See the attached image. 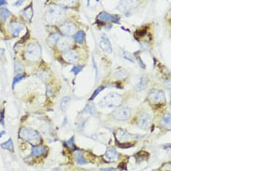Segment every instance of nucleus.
Here are the masks:
<instances>
[{"mask_svg":"<svg viewBox=\"0 0 259 171\" xmlns=\"http://www.w3.org/2000/svg\"><path fill=\"white\" fill-rule=\"evenodd\" d=\"M104 88H105V87H99V88H98L95 91H94V93L93 94V95L91 96V98H90V100H93L98 95H99V93L100 92H101L102 91H103L104 89Z\"/></svg>","mask_w":259,"mask_h":171,"instance_id":"29","label":"nucleus"},{"mask_svg":"<svg viewBox=\"0 0 259 171\" xmlns=\"http://www.w3.org/2000/svg\"><path fill=\"white\" fill-rule=\"evenodd\" d=\"M122 102L123 97L122 95L117 93L111 92L101 99L99 104L102 108L112 109L119 107L122 104Z\"/></svg>","mask_w":259,"mask_h":171,"instance_id":"1","label":"nucleus"},{"mask_svg":"<svg viewBox=\"0 0 259 171\" xmlns=\"http://www.w3.org/2000/svg\"><path fill=\"white\" fill-rule=\"evenodd\" d=\"M85 36V35L84 32L83 31H79L74 35L73 38L77 43L79 44H82L84 40Z\"/></svg>","mask_w":259,"mask_h":171,"instance_id":"20","label":"nucleus"},{"mask_svg":"<svg viewBox=\"0 0 259 171\" xmlns=\"http://www.w3.org/2000/svg\"><path fill=\"white\" fill-rule=\"evenodd\" d=\"M63 57L65 61L70 63H74L78 59V54L72 50H65L63 54Z\"/></svg>","mask_w":259,"mask_h":171,"instance_id":"8","label":"nucleus"},{"mask_svg":"<svg viewBox=\"0 0 259 171\" xmlns=\"http://www.w3.org/2000/svg\"><path fill=\"white\" fill-rule=\"evenodd\" d=\"M72 41L69 37H63L60 39L58 42V47L61 50H66L71 44Z\"/></svg>","mask_w":259,"mask_h":171,"instance_id":"14","label":"nucleus"},{"mask_svg":"<svg viewBox=\"0 0 259 171\" xmlns=\"http://www.w3.org/2000/svg\"><path fill=\"white\" fill-rule=\"evenodd\" d=\"M26 54L27 59L31 61L38 60L41 55V49L40 47L35 43H31L27 46Z\"/></svg>","mask_w":259,"mask_h":171,"instance_id":"4","label":"nucleus"},{"mask_svg":"<svg viewBox=\"0 0 259 171\" xmlns=\"http://www.w3.org/2000/svg\"><path fill=\"white\" fill-rule=\"evenodd\" d=\"M59 39H60V35L57 33H54V34H52L51 35H50L49 36V37L48 38L47 42H48V43L49 44V45L53 46L57 42H58Z\"/></svg>","mask_w":259,"mask_h":171,"instance_id":"21","label":"nucleus"},{"mask_svg":"<svg viewBox=\"0 0 259 171\" xmlns=\"http://www.w3.org/2000/svg\"><path fill=\"white\" fill-rule=\"evenodd\" d=\"M149 100L154 104H160L166 102V97L164 91L160 89H152L148 95Z\"/></svg>","mask_w":259,"mask_h":171,"instance_id":"5","label":"nucleus"},{"mask_svg":"<svg viewBox=\"0 0 259 171\" xmlns=\"http://www.w3.org/2000/svg\"><path fill=\"white\" fill-rule=\"evenodd\" d=\"M19 136L22 140L33 145H36L41 141L39 134L36 131L31 129H22L19 133Z\"/></svg>","mask_w":259,"mask_h":171,"instance_id":"3","label":"nucleus"},{"mask_svg":"<svg viewBox=\"0 0 259 171\" xmlns=\"http://www.w3.org/2000/svg\"><path fill=\"white\" fill-rule=\"evenodd\" d=\"M0 123L3 126L4 125V109H3L0 113Z\"/></svg>","mask_w":259,"mask_h":171,"instance_id":"32","label":"nucleus"},{"mask_svg":"<svg viewBox=\"0 0 259 171\" xmlns=\"http://www.w3.org/2000/svg\"><path fill=\"white\" fill-rule=\"evenodd\" d=\"M131 115V110L128 107H121L116 109L113 112L114 118L119 121L128 119Z\"/></svg>","mask_w":259,"mask_h":171,"instance_id":"6","label":"nucleus"},{"mask_svg":"<svg viewBox=\"0 0 259 171\" xmlns=\"http://www.w3.org/2000/svg\"><path fill=\"white\" fill-rule=\"evenodd\" d=\"M116 138L118 140L120 141H125L128 140V139H131L132 137H134V136L127 133L126 131L123 130H119L118 132L116 133Z\"/></svg>","mask_w":259,"mask_h":171,"instance_id":"16","label":"nucleus"},{"mask_svg":"<svg viewBox=\"0 0 259 171\" xmlns=\"http://www.w3.org/2000/svg\"><path fill=\"white\" fill-rule=\"evenodd\" d=\"M127 75V72L124 69L117 70L114 73V77L119 79H123L125 78Z\"/></svg>","mask_w":259,"mask_h":171,"instance_id":"24","label":"nucleus"},{"mask_svg":"<svg viewBox=\"0 0 259 171\" xmlns=\"http://www.w3.org/2000/svg\"><path fill=\"white\" fill-rule=\"evenodd\" d=\"M45 151H46L45 148L43 146H35V147H33L32 149L31 155L32 156H35V157H39V156L42 155L43 154H44L45 152Z\"/></svg>","mask_w":259,"mask_h":171,"instance_id":"18","label":"nucleus"},{"mask_svg":"<svg viewBox=\"0 0 259 171\" xmlns=\"http://www.w3.org/2000/svg\"><path fill=\"white\" fill-rule=\"evenodd\" d=\"M65 16V10L56 5H50L46 12V20L51 23H55L62 20Z\"/></svg>","mask_w":259,"mask_h":171,"instance_id":"2","label":"nucleus"},{"mask_svg":"<svg viewBox=\"0 0 259 171\" xmlns=\"http://www.w3.org/2000/svg\"><path fill=\"white\" fill-rule=\"evenodd\" d=\"M24 78V76L22 74H18L17 76H16L14 78H13V87H14V85L18 82V81H20L21 80H22Z\"/></svg>","mask_w":259,"mask_h":171,"instance_id":"30","label":"nucleus"},{"mask_svg":"<svg viewBox=\"0 0 259 171\" xmlns=\"http://www.w3.org/2000/svg\"><path fill=\"white\" fill-rule=\"evenodd\" d=\"M123 57H124V59H127V61H130L131 62H133V63L134 62V59L133 58L132 56H131L130 54H129L128 53H127L126 52H123Z\"/></svg>","mask_w":259,"mask_h":171,"instance_id":"31","label":"nucleus"},{"mask_svg":"<svg viewBox=\"0 0 259 171\" xmlns=\"http://www.w3.org/2000/svg\"><path fill=\"white\" fill-rule=\"evenodd\" d=\"M32 14H33V11H32V8L31 7V6H28V7H27L24 12H23V14L24 16L25 17V18L27 20H29L31 19L32 16Z\"/></svg>","mask_w":259,"mask_h":171,"instance_id":"25","label":"nucleus"},{"mask_svg":"<svg viewBox=\"0 0 259 171\" xmlns=\"http://www.w3.org/2000/svg\"><path fill=\"white\" fill-rule=\"evenodd\" d=\"M105 157L109 161L115 162L118 160L119 155L114 148H109L105 153Z\"/></svg>","mask_w":259,"mask_h":171,"instance_id":"12","label":"nucleus"},{"mask_svg":"<svg viewBox=\"0 0 259 171\" xmlns=\"http://www.w3.org/2000/svg\"><path fill=\"white\" fill-rule=\"evenodd\" d=\"M138 2L137 1H121L118 5L119 10L126 11L128 10L131 8H133L134 5Z\"/></svg>","mask_w":259,"mask_h":171,"instance_id":"15","label":"nucleus"},{"mask_svg":"<svg viewBox=\"0 0 259 171\" xmlns=\"http://www.w3.org/2000/svg\"><path fill=\"white\" fill-rule=\"evenodd\" d=\"M60 29L63 33L67 35H70L75 32L77 27L74 24L67 22L62 24L60 27Z\"/></svg>","mask_w":259,"mask_h":171,"instance_id":"9","label":"nucleus"},{"mask_svg":"<svg viewBox=\"0 0 259 171\" xmlns=\"http://www.w3.org/2000/svg\"><path fill=\"white\" fill-rule=\"evenodd\" d=\"M5 131H2L1 133H0V138L2 137V136H3V134H5Z\"/></svg>","mask_w":259,"mask_h":171,"instance_id":"37","label":"nucleus"},{"mask_svg":"<svg viewBox=\"0 0 259 171\" xmlns=\"http://www.w3.org/2000/svg\"><path fill=\"white\" fill-rule=\"evenodd\" d=\"M5 3V1H0V5H2L4 4Z\"/></svg>","mask_w":259,"mask_h":171,"instance_id":"36","label":"nucleus"},{"mask_svg":"<svg viewBox=\"0 0 259 171\" xmlns=\"http://www.w3.org/2000/svg\"><path fill=\"white\" fill-rule=\"evenodd\" d=\"M66 144H67V145H68V146H69V147L72 146L73 145V138H71L70 140H69V141L66 142Z\"/></svg>","mask_w":259,"mask_h":171,"instance_id":"33","label":"nucleus"},{"mask_svg":"<svg viewBox=\"0 0 259 171\" xmlns=\"http://www.w3.org/2000/svg\"><path fill=\"white\" fill-rule=\"evenodd\" d=\"M74 156L77 162L80 164H86V161L82 156V153L80 151H77L74 153Z\"/></svg>","mask_w":259,"mask_h":171,"instance_id":"22","label":"nucleus"},{"mask_svg":"<svg viewBox=\"0 0 259 171\" xmlns=\"http://www.w3.org/2000/svg\"><path fill=\"white\" fill-rule=\"evenodd\" d=\"M148 78L145 76H142L136 87L137 90L138 91H141L142 90L145 89L148 86Z\"/></svg>","mask_w":259,"mask_h":171,"instance_id":"17","label":"nucleus"},{"mask_svg":"<svg viewBox=\"0 0 259 171\" xmlns=\"http://www.w3.org/2000/svg\"><path fill=\"white\" fill-rule=\"evenodd\" d=\"M22 2H23L22 1H19L16 2L15 3V5H21Z\"/></svg>","mask_w":259,"mask_h":171,"instance_id":"34","label":"nucleus"},{"mask_svg":"<svg viewBox=\"0 0 259 171\" xmlns=\"http://www.w3.org/2000/svg\"><path fill=\"white\" fill-rule=\"evenodd\" d=\"M101 48L106 52L111 53L112 52V48L111 47V44L108 37L103 34L101 37V41L100 43Z\"/></svg>","mask_w":259,"mask_h":171,"instance_id":"10","label":"nucleus"},{"mask_svg":"<svg viewBox=\"0 0 259 171\" xmlns=\"http://www.w3.org/2000/svg\"><path fill=\"white\" fill-rule=\"evenodd\" d=\"M83 66H75L71 70V72L74 73L75 75H77L83 69Z\"/></svg>","mask_w":259,"mask_h":171,"instance_id":"28","label":"nucleus"},{"mask_svg":"<svg viewBox=\"0 0 259 171\" xmlns=\"http://www.w3.org/2000/svg\"><path fill=\"white\" fill-rule=\"evenodd\" d=\"M140 62H141V66L143 67H145V65L143 64V62L142 61V60H141V58H139V61Z\"/></svg>","mask_w":259,"mask_h":171,"instance_id":"35","label":"nucleus"},{"mask_svg":"<svg viewBox=\"0 0 259 171\" xmlns=\"http://www.w3.org/2000/svg\"><path fill=\"white\" fill-rule=\"evenodd\" d=\"M1 146L4 149H6L10 152H13L14 151V148H13V142L12 141L11 139H9L8 141H7L6 142H4L3 144H2L1 145Z\"/></svg>","mask_w":259,"mask_h":171,"instance_id":"23","label":"nucleus"},{"mask_svg":"<svg viewBox=\"0 0 259 171\" xmlns=\"http://www.w3.org/2000/svg\"><path fill=\"white\" fill-rule=\"evenodd\" d=\"M22 29L23 25L17 22H13L11 23L9 27V30L10 32L14 36H18L19 33L22 30Z\"/></svg>","mask_w":259,"mask_h":171,"instance_id":"13","label":"nucleus"},{"mask_svg":"<svg viewBox=\"0 0 259 171\" xmlns=\"http://www.w3.org/2000/svg\"><path fill=\"white\" fill-rule=\"evenodd\" d=\"M162 123L165 127H169L171 124V115L169 114H166L162 119Z\"/></svg>","mask_w":259,"mask_h":171,"instance_id":"27","label":"nucleus"},{"mask_svg":"<svg viewBox=\"0 0 259 171\" xmlns=\"http://www.w3.org/2000/svg\"><path fill=\"white\" fill-rule=\"evenodd\" d=\"M105 171H115V170H113V169H109V170H105Z\"/></svg>","mask_w":259,"mask_h":171,"instance_id":"38","label":"nucleus"},{"mask_svg":"<svg viewBox=\"0 0 259 171\" xmlns=\"http://www.w3.org/2000/svg\"><path fill=\"white\" fill-rule=\"evenodd\" d=\"M1 16L3 21H5L6 19L10 16V12L6 8H1Z\"/></svg>","mask_w":259,"mask_h":171,"instance_id":"26","label":"nucleus"},{"mask_svg":"<svg viewBox=\"0 0 259 171\" xmlns=\"http://www.w3.org/2000/svg\"><path fill=\"white\" fill-rule=\"evenodd\" d=\"M152 122L151 116L146 113L142 114L138 118V125L142 129H146L149 127Z\"/></svg>","mask_w":259,"mask_h":171,"instance_id":"7","label":"nucleus"},{"mask_svg":"<svg viewBox=\"0 0 259 171\" xmlns=\"http://www.w3.org/2000/svg\"><path fill=\"white\" fill-rule=\"evenodd\" d=\"M71 98L69 96L63 97L60 103V107L63 111H66L68 108L69 104L70 102Z\"/></svg>","mask_w":259,"mask_h":171,"instance_id":"19","label":"nucleus"},{"mask_svg":"<svg viewBox=\"0 0 259 171\" xmlns=\"http://www.w3.org/2000/svg\"><path fill=\"white\" fill-rule=\"evenodd\" d=\"M97 18L102 21H112L115 22H118L119 19L118 16L112 15L105 12L100 13L97 16Z\"/></svg>","mask_w":259,"mask_h":171,"instance_id":"11","label":"nucleus"}]
</instances>
